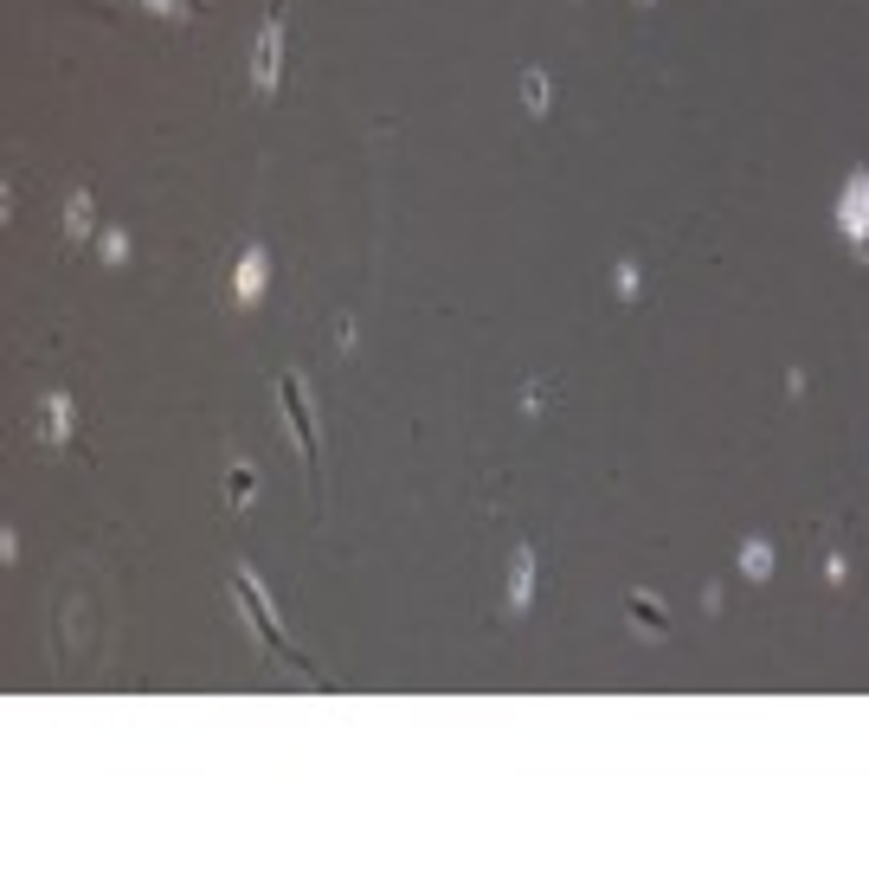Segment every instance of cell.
I'll return each instance as SVG.
<instances>
[{
	"instance_id": "obj_1",
	"label": "cell",
	"mask_w": 869,
	"mask_h": 869,
	"mask_svg": "<svg viewBox=\"0 0 869 869\" xmlns=\"http://www.w3.org/2000/svg\"><path fill=\"white\" fill-rule=\"evenodd\" d=\"M277 400H284V418H290V438L303 445V464H309V477L322 484V432H316V413H309V386L297 374L277 380Z\"/></svg>"
},
{
	"instance_id": "obj_2",
	"label": "cell",
	"mask_w": 869,
	"mask_h": 869,
	"mask_svg": "<svg viewBox=\"0 0 869 869\" xmlns=\"http://www.w3.org/2000/svg\"><path fill=\"white\" fill-rule=\"evenodd\" d=\"M232 600L245 605V618L258 625V638H265L271 650H277V657H290V664H297V644L284 638V625H277V612H271V593L258 586V573H252V568H239V573H232Z\"/></svg>"
},
{
	"instance_id": "obj_3",
	"label": "cell",
	"mask_w": 869,
	"mask_h": 869,
	"mask_svg": "<svg viewBox=\"0 0 869 869\" xmlns=\"http://www.w3.org/2000/svg\"><path fill=\"white\" fill-rule=\"evenodd\" d=\"M837 232L850 239L857 258H869V168H850V181L837 193Z\"/></svg>"
},
{
	"instance_id": "obj_4",
	"label": "cell",
	"mask_w": 869,
	"mask_h": 869,
	"mask_svg": "<svg viewBox=\"0 0 869 869\" xmlns=\"http://www.w3.org/2000/svg\"><path fill=\"white\" fill-rule=\"evenodd\" d=\"M277 77H284V0H271L265 27L252 39V84H258V91H277Z\"/></svg>"
},
{
	"instance_id": "obj_5",
	"label": "cell",
	"mask_w": 869,
	"mask_h": 869,
	"mask_svg": "<svg viewBox=\"0 0 869 869\" xmlns=\"http://www.w3.org/2000/svg\"><path fill=\"white\" fill-rule=\"evenodd\" d=\"M529 600H534V548H516V554H509V586H502V612L522 618Z\"/></svg>"
},
{
	"instance_id": "obj_6",
	"label": "cell",
	"mask_w": 869,
	"mask_h": 869,
	"mask_svg": "<svg viewBox=\"0 0 869 869\" xmlns=\"http://www.w3.org/2000/svg\"><path fill=\"white\" fill-rule=\"evenodd\" d=\"M265 284H271V258L252 245V252L239 258V271H232V297H239V303H258V297H265Z\"/></svg>"
},
{
	"instance_id": "obj_7",
	"label": "cell",
	"mask_w": 869,
	"mask_h": 869,
	"mask_svg": "<svg viewBox=\"0 0 869 869\" xmlns=\"http://www.w3.org/2000/svg\"><path fill=\"white\" fill-rule=\"evenodd\" d=\"M39 438H45V445H65V438H72V400H65V393H52V400L39 406Z\"/></svg>"
},
{
	"instance_id": "obj_8",
	"label": "cell",
	"mask_w": 869,
	"mask_h": 869,
	"mask_svg": "<svg viewBox=\"0 0 869 869\" xmlns=\"http://www.w3.org/2000/svg\"><path fill=\"white\" fill-rule=\"evenodd\" d=\"M625 612H632V625H638V632H664V618H670V612H664V600H650V593H625Z\"/></svg>"
},
{
	"instance_id": "obj_9",
	"label": "cell",
	"mask_w": 869,
	"mask_h": 869,
	"mask_svg": "<svg viewBox=\"0 0 869 869\" xmlns=\"http://www.w3.org/2000/svg\"><path fill=\"white\" fill-rule=\"evenodd\" d=\"M741 573H748V580H766V573H773V548H766V541H741Z\"/></svg>"
},
{
	"instance_id": "obj_10",
	"label": "cell",
	"mask_w": 869,
	"mask_h": 869,
	"mask_svg": "<svg viewBox=\"0 0 869 869\" xmlns=\"http://www.w3.org/2000/svg\"><path fill=\"white\" fill-rule=\"evenodd\" d=\"M91 232V193H72L65 200V239H84Z\"/></svg>"
},
{
	"instance_id": "obj_11",
	"label": "cell",
	"mask_w": 869,
	"mask_h": 869,
	"mask_svg": "<svg viewBox=\"0 0 869 869\" xmlns=\"http://www.w3.org/2000/svg\"><path fill=\"white\" fill-rule=\"evenodd\" d=\"M226 496H232V509H239V502H252V496H258V470H245V464H232V477H226Z\"/></svg>"
},
{
	"instance_id": "obj_12",
	"label": "cell",
	"mask_w": 869,
	"mask_h": 869,
	"mask_svg": "<svg viewBox=\"0 0 869 869\" xmlns=\"http://www.w3.org/2000/svg\"><path fill=\"white\" fill-rule=\"evenodd\" d=\"M522 104H529L534 116L548 110V72H522Z\"/></svg>"
},
{
	"instance_id": "obj_13",
	"label": "cell",
	"mask_w": 869,
	"mask_h": 869,
	"mask_svg": "<svg viewBox=\"0 0 869 869\" xmlns=\"http://www.w3.org/2000/svg\"><path fill=\"white\" fill-rule=\"evenodd\" d=\"M123 258H129V232L110 226V232H104V265H123Z\"/></svg>"
},
{
	"instance_id": "obj_14",
	"label": "cell",
	"mask_w": 869,
	"mask_h": 869,
	"mask_svg": "<svg viewBox=\"0 0 869 869\" xmlns=\"http://www.w3.org/2000/svg\"><path fill=\"white\" fill-rule=\"evenodd\" d=\"M618 297H638V265H618Z\"/></svg>"
},
{
	"instance_id": "obj_15",
	"label": "cell",
	"mask_w": 869,
	"mask_h": 869,
	"mask_svg": "<svg viewBox=\"0 0 869 869\" xmlns=\"http://www.w3.org/2000/svg\"><path fill=\"white\" fill-rule=\"evenodd\" d=\"M155 13H193V0H149Z\"/></svg>"
}]
</instances>
